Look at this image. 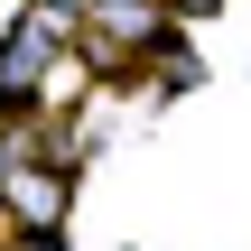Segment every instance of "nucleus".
Returning a JSON list of instances; mask_svg holds the SVG:
<instances>
[{"instance_id":"1","label":"nucleus","mask_w":251,"mask_h":251,"mask_svg":"<svg viewBox=\"0 0 251 251\" xmlns=\"http://www.w3.org/2000/svg\"><path fill=\"white\" fill-rule=\"evenodd\" d=\"M0 186H9V214H19V224L56 233V214H65V177H56V168L37 177V168H9V158H0Z\"/></svg>"},{"instance_id":"3","label":"nucleus","mask_w":251,"mask_h":251,"mask_svg":"<svg viewBox=\"0 0 251 251\" xmlns=\"http://www.w3.org/2000/svg\"><path fill=\"white\" fill-rule=\"evenodd\" d=\"M56 9H93V0H56Z\"/></svg>"},{"instance_id":"2","label":"nucleus","mask_w":251,"mask_h":251,"mask_svg":"<svg viewBox=\"0 0 251 251\" xmlns=\"http://www.w3.org/2000/svg\"><path fill=\"white\" fill-rule=\"evenodd\" d=\"M9 251H56V233H37V224H28V242H9Z\"/></svg>"}]
</instances>
